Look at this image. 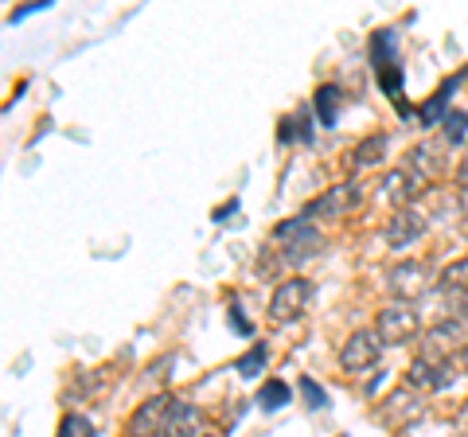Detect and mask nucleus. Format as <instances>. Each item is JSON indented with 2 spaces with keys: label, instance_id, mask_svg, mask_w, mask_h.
I'll list each match as a JSON object with an SVG mask.
<instances>
[{
  "label": "nucleus",
  "instance_id": "nucleus-5",
  "mask_svg": "<svg viewBox=\"0 0 468 437\" xmlns=\"http://www.w3.org/2000/svg\"><path fill=\"white\" fill-rule=\"evenodd\" d=\"M378 359H383V340H378V332H351L340 347V368L347 375H363L378 368Z\"/></svg>",
  "mask_w": 468,
  "mask_h": 437
},
{
  "label": "nucleus",
  "instance_id": "nucleus-20",
  "mask_svg": "<svg viewBox=\"0 0 468 437\" xmlns=\"http://www.w3.org/2000/svg\"><path fill=\"white\" fill-rule=\"evenodd\" d=\"M441 309H445V320L464 325L468 320V293H441Z\"/></svg>",
  "mask_w": 468,
  "mask_h": 437
},
{
  "label": "nucleus",
  "instance_id": "nucleus-12",
  "mask_svg": "<svg viewBox=\"0 0 468 437\" xmlns=\"http://www.w3.org/2000/svg\"><path fill=\"white\" fill-rule=\"evenodd\" d=\"M383 192H387V199L394 203V208H399V211H406V208H410V203H414V196L421 192V187H418L414 180H410V176H406V172H402V168H394V172H390V176L383 180Z\"/></svg>",
  "mask_w": 468,
  "mask_h": 437
},
{
  "label": "nucleus",
  "instance_id": "nucleus-7",
  "mask_svg": "<svg viewBox=\"0 0 468 437\" xmlns=\"http://www.w3.org/2000/svg\"><path fill=\"white\" fill-rule=\"evenodd\" d=\"M176 406H180V399L172 395H153L149 402H141V410L129 418V437H165Z\"/></svg>",
  "mask_w": 468,
  "mask_h": 437
},
{
  "label": "nucleus",
  "instance_id": "nucleus-4",
  "mask_svg": "<svg viewBox=\"0 0 468 437\" xmlns=\"http://www.w3.org/2000/svg\"><path fill=\"white\" fill-rule=\"evenodd\" d=\"M363 208V187L359 184H340V187H328L320 199H313L309 208H304V218H320V223H335V218H344L351 211Z\"/></svg>",
  "mask_w": 468,
  "mask_h": 437
},
{
  "label": "nucleus",
  "instance_id": "nucleus-26",
  "mask_svg": "<svg viewBox=\"0 0 468 437\" xmlns=\"http://www.w3.org/2000/svg\"><path fill=\"white\" fill-rule=\"evenodd\" d=\"M461 368L468 371V347H464V352H461Z\"/></svg>",
  "mask_w": 468,
  "mask_h": 437
},
{
  "label": "nucleus",
  "instance_id": "nucleus-25",
  "mask_svg": "<svg viewBox=\"0 0 468 437\" xmlns=\"http://www.w3.org/2000/svg\"><path fill=\"white\" fill-rule=\"evenodd\" d=\"M461 430H468V402H464V410H461Z\"/></svg>",
  "mask_w": 468,
  "mask_h": 437
},
{
  "label": "nucleus",
  "instance_id": "nucleus-6",
  "mask_svg": "<svg viewBox=\"0 0 468 437\" xmlns=\"http://www.w3.org/2000/svg\"><path fill=\"white\" fill-rule=\"evenodd\" d=\"M313 301V282L309 278H289L273 289L270 297V320H277V325H289V320H297L304 309H309Z\"/></svg>",
  "mask_w": 468,
  "mask_h": 437
},
{
  "label": "nucleus",
  "instance_id": "nucleus-11",
  "mask_svg": "<svg viewBox=\"0 0 468 437\" xmlns=\"http://www.w3.org/2000/svg\"><path fill=\"white\" fill-rule=\"evenodd\" d=\"M421 235H426V218H421L414 208L390 215V223H387V242L394 246V250H402V246H410V242L421 239Z\"/></svg>",
  "mask_w": 468,
  "mask_h": 437
},
{
  "label": "nucleus",
  "instance_id": "nucleus-21",
  "mask_svg": "<svg viewBox=\"0 0 468 437\" xmlns=\"http://www.w3.org/2000/svg\"><path fill=\"white\" fill-rule=\"evenodd\" d=\"M261 368H266V347H254L250 356L239 359V375H242V378H254Z\"/></svg>",
  "mask_w": 468,
  "mask_h": 437
},
{
  "label": "nucleus",
  "instance_id": "nucleus-28",
  "mask_svg": "<svg viewBox=\"0 0 468 437\" xmlns=\"http://www.w3.org/2000/svg\"><path fill=\"white\" fill-rule=\"evenodd\" d=\"M203 437H211V433H203Z\"/></svg>",
  "mask_w": 468,
  "mask_h": 437
},
{
  "label": "nucleus",
  "instance_id": "nucleus-23",
  "mask_svg": "<svg viewBox=\"0 0 468 437\" xmlns=\"http://www.w3.org/2000/svg\"><path fill=\"white\" fill-rule=\"evenodd\" d=\"M230 328H234V332H242V336H250V325L242 320V313H239V309H230Z\"/></svg>",
  "mask_w": 468,
  "mask_h": 437
},
{
  "label": "nucleus",
  "instance_id": "nucleus-17",
  "mask_svg": "<svg viewBox=\"0 0 468 437\" xmlns=\"http://www.w3.org/2000/svg\"><path fill=\"white\" fill-rule=\"evenodd\" d=\"M335 110H340V86H320L316 91V118L332 129L335 125Z\"/></svg>",
  "mask_w": 468,
  "mask_h": 437
},
{
  "label": "nucleus",
  "instance_id": "nucleus-14",
  "mask_svg": "<svg viewBox=\"0 0 468 437\" xmlns=\"http://www.w3.org/2000/svg\"><path fill=\"white\" fill-rule=\"evenodd\" d=\"M383 153H387V137H383V133L367 137V141H363L356 153H351V172H359V168H371V165H378V160H383Z\"/></svg>",
  "mask_w": 468,
  "mask_h": 437
},
{
  "label": "nucleus",
  "instance_id": "nucleus-16",
  "mask_svg": "<svg viewBox=\"0 0 468 437\" xmlns=\"http://www.w3.org/2000/svg\"><path fill=\"white\" fill-rule=\"evenodd\" d=\"M289 399H292V390L282 383V378H266V387L258 390V406H261V410H282Z\"/></svg>",
  "mask_w": 468,
  "mask_h": 437
},
{
  "label": "nucleus",
  "instance_id": "nucleus-1",
  "mask_svg": "<svg viewBox=\"0 0 468 437\" xmlns=\"http://www.w3.org/2000/svg\"><path fill=\"white\" fill-rule=\"evenodd\" d=\"M375 332H378V340L390 344V347H399V344H410L421 332V316L414 304H406V301H390L378 309L375 316Z\"/></svg>",
  "mask_w": 468,
  "mask_h": 437
},
{
  "label": "nucleus",
  "instance_id": "nucleus-27",
  "mask_svg": "<svg viewBox=\"0 0 468 437\" xmlns=\"http://www.w3.org/2000/svg\"><path fill=\"white\" fill-rule=\"evenodd\" d=\"M461 82H464V86H468V70H464V75H461Z\"/></svg>",
  "mask_w": 468,
  "mask_h": 437
},
{
  "label": "nucleus",
  "instance_id": "nucleus-9",
  "mask_svg": "<svg viewBox=\"0 0 468 437\" xmlns=\"http://www.w3.org/2000/svg\"><path fill=\"white\" fill-rule=\"evenodd\" d=\"M452 383V363H430V359H414L406 371V387L421 390V395H437Z\"/></svg>",
  "mask_w": 468,
  "mask_h": 437
},
{
  "label": "nucleus",
  "instance_id": "nucleus-8",
  "mask_svg": "<svg viewBox=\"0 0 468 437\" xmlns=\"http://www.w3.org/2000/svg\"><path fill=\"white\" fill-rule=\"evenodd\" d=\"M468 340H464V328L457 320H441L437 328H430L421 336V356L418 359H430V363H452V352H464Z\"/></svg>",
  "mask_w": 468,
  "mask_h": 437
},
{
  "label": "nucleus",
  "instance_id": "nucleus-13",
  "mask_svg": "<svg viewBox=\"0 0 468 437\" xmlns=\"http://www.w3.org/2000/svg\"><path fill=\"white\" fill-rule=\"evenodd\" d=\"M165 437H203V414L196 410V406L180 402L172 410V421H168V433Z\"/></svg>",
  "mask_w": 468,
  "mask_h": 437
},
{
  "label": "nucleus",
  "instance_id": "nucleus-18",
  "mask_svg": "<svg viewBox=\"0 0 468 437\" xmlns=\"http://www.w3.org/2000/svg\"><path fill=\"white\" fill-rule=\"evenodd\" d=\"M441 133H445V144H461L468 137V113L464 110H449L441 118Z\"/></svg>",
  "mask_w": 468,
  "mask_h": 437
},
{
  "label": "nucleus",
  "instance_id": "nucleus-2",
  "mask_svg": "<svg viewBox=\"0 0 468 437\" xmlns=\"http://www.w3.org/2000/svg\"><path fill=\"white\" fill-rule=\"evenodd\" d=\"M387 285H390L394 301L414 304L418 297H426L430 289L437 285L433 282V266H430V261H418V258H406V261H399V266H390Z\"/></svg>",
  "mask_w": 468,
  "mask_h": 437
},
{
  "label": "nucleus",
  "instance_id": "nucleus-19",
  "mask_svg": "<svg viewBox=\"0 0 468 437\" xmlns=\"http://www.w3.org/2000/svg\"><path fill=\"white\" fill-rule=\"evenodd\" d=\"M58 437H94V421L79 410H70V414H63V421H58Z\"/></svg>",
  "mask_w": 468,
  "mask_h": 437
},
{
  "label": "nucleus",
  "instance_id": "nucleus-22",
  "mask_svg": "<svg viewBox=\"0 0 468 437\" xmlns=\"http://www.w3.org/2000/svg\"><path fill=\"white\" fill-rule=\"evenodd\" d=\"M301 390H304V399H309V410H324V390H320L313 378H301Z\"/></svg>",
  "mask_w": 468,
  "mask_h": 437
},
{
  "label": "nucleus",
  "instance_id": "nucleus-10",
  "mask_svg": "<svg viewBox=\"0 0 468 437\" xmlns=\"http://www.w3.org/2000/svg\"><path fill=\"white\" fill-rule=\"evenodd\" d=\"M421 399H418V390H410V387H402V390H394V395L383 402V421L387 426H410V421H418L421 418Z\"/></svg>",
  "mask_w": 468,
  "mask_h": 437
},
{
  "label": "nucleus",
  "instance_id": "nucleus-15",
  "mask_svg": "<svg viewBox=\"0 0 468 437\" xmlns=\"http://www.w3.org/2000/svg\"><path fill=\"white\" fill-rule=\"evenodd\" d=\"M437 289H441V293H468V254L452 261L449 270H441Z\"/></svg>",
  "mask_w": 468,
  "mask_h": 437
},
{
  "label": "nucleus",
  "instance_id": "nucleus-24",
  "mask_svg": "<svg viewBox=\"0 0 468 437\" xmlns=\"http://www.w3.org/2000/svg\"><path fill=\"white\" fill-rule=\"evenodd\" d=\"M457 184L468 192V149H464V156H461V165H457Z\"/></svg>",
  "mask_w": 468,
  "mask_h": 437
},
{
  "label": "nucleus",
  "instance_id": "nucleus-3",
  "mask_svg": "<svg viewBox=\"0 0 468 437\" xmlns=\"http://www.w3.org/2000/svg\"><path fill=\"white\" fill-rule=\"evenodd\" d=\"M320 230L309 223V218H289V223H282L277 227V246H282V258L285 261H292V266H297V261H309L313 254H320Z\"/></svg>",
  "mask_w": 468,
  "mask_h": 437
}]
</instances>
